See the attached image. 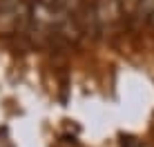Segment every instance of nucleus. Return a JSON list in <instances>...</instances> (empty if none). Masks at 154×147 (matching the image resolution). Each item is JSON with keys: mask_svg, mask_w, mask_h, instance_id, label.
<instances>
[{"mask_svg": "<svg viewBox=\"0 0 154 147\" xmlns=\"http://www.w3.org/2000/svg\"><path fill=\"white\" fill-rule=\"evenodd\" d=\"M92 29L94 34H112L116 27H121L125 18L123 0H96L92 7Z\"/></svg>", "mask_w": 154, "mask_h": 147, "instance_id": "obj_1", "label": "nucleus"}, {"mask_svg": "<svg viewBox=\"0 0 154 147\" xmlns=\"http://www.w3.org/2000/svg\"><path fill=\"white\" fill-rule=\"evenodd\" d=\"M29 2L25 0H0V36L27 31Z\"/></svg>", "mask_w": 154, "mask_h": 147, "instance_id": "obj_2", "label": "nucleus"}, {"mask_svg": "<svg viewBox=\"0 0 154 147\" xmlns=\"http://www.w3.org/2000/svg\"><path fill=\"white\" fill-rule=\"evenodd\" d=\"M83 0H54V18H56V29H63L72 25V20L78 18V7Z\"/></svg>", "mask_w": 154, "mask_h": 147, "instance_id": "obj_3", "label": "nucleus"}, {"mask_svg": "<svg viewBox=\"0 0 154 147\" xmlns=\"http://www.w3.org/2000/svg\"><path fill=\"white\" fill-rule=\"evenodd\" d=\"M134 18L139 22H152L154 18V0H136Z\"/></svg>", "mask_w": 154, "mask_h": 147, "instance_id": "obj_4", "label": "nucleus"}, {"mask_svg": "<svg viewBox=\"0 0 154 147\" xmlns=\"http://www.w3.org/2000/svg\"><path fill=\"white\" fill-rule=\"evenodd\" d=\"M152 25H154V18H152Z\"/></svg>", "mask_w": 154, "mask_h": 147, "instance_id": "obj_5", "label": "nucleus"}]
</instances>
